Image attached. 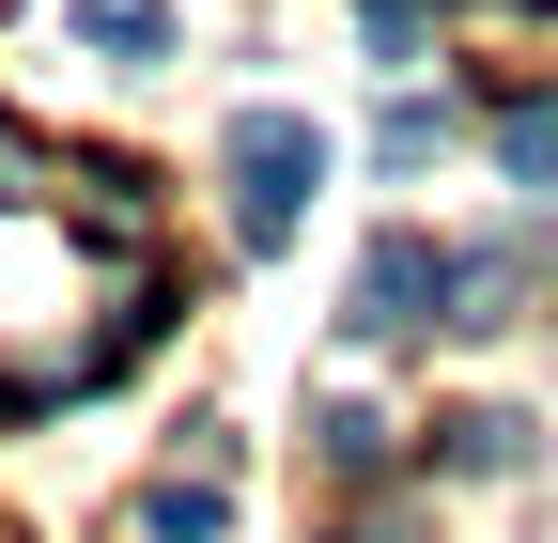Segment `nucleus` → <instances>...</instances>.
I'll list each match as a JSON object with an SVG mask.
<instances>
[{"label":"nucleus","mask_w":558,"mask_h":543,"mask_svg":"<svg viewBox=\"0 0 558 543\" xmlns=\"http://www.w3.org/2000/svg\"><path fill=\"white\" fill-rule=\"evenodd\" d=\"M357 32H373V62H418V32H435V0H357Z\"/></svg>","instance_id":"obj_7"},{"label":"nucleus","mask_w":558,"mask_h":543,"mask_svg":"<svg viewBox=\"0 0 558 543\" xmlns=\"http://www.w3.org/2000/svg\"><path fill=\"white\" fill-rule=\"evenodd\" d=\"M218 171H233V233L279 249V233L311 218V186H326V124H311V109H233Z\"/></svg>","instance_id":"obj_1"},{"label":"nucleus","mask_w":558,"mask_h":543,"mask_svg":"<svg viewBox=\"0 0 558 543\" xmlns=\"http://www.w3.org/2000/svg\"><path fill=\"white\" fill-rule=\"evenodd\" d=\"M450 311H465V249H435V233H373L357 249V295H341L357 342H418V326H450Z\"/></svg>","instance_id":"obj_2"},{"label":"nucleus","mask_w":558,"mask_h":543,"mask_svg":"<svg viewBox=\"0 0 558 543\" xmlns=\"http://www.w3.org/2000/svg\"><path fill=\"white\" fill-rule=\"evenodd\" d=\"M497 171L512 186H558V94H512L497 109Z\"/></svg>","instance_id":"obj_4"},{"label":"nucleus","mask_w":558,"mask_h":543,"mask_svg":"<svg viewBox=\"0 0 558 543\" xmlns=\"http://www.w3.org/2000/svg\"><path fill=\"white\" fill-rule=\"evenodd\" d=\"M78 47H109V62H171V0H78Z\"/></svg>","instance_id":"obj_3"},{"label":"nucleus","mask_w":558,"mask_h":543,"mask_svg":"<svg viewBox=\"0 0 558 543\" xmlns=\"http://www.w3.org/2000/svg\"><path fill=\"white\" fill-rule=\"evenodd\" d=\"M435 435H450V466H512L527 450V420H497V403H465V420H435Z\"/></svg>","instance_id":"obj_6"},{"label":"nucleus","mask_w":558,"mask_h":543,"mask_svg":"<svg viewBox=\"0 0 558 543\" xmlns=\"http://www.w3.org/2000/svg\"><path fill=\"white\" fill-rule=\"evenodd\" d=\"M140 528H156V543H218L233 512H218V482H156V497H140Z\"/></svg>","instance_id":"obj_5"},{"label":"nucleus","mask_w":558,"mask_h":543,"mask_svg":"<svg viewBox=\"0 0 558 543\" xmlns=\"http://www.w3.org/2000/svg\"><path fill=\"white\" fill-rule=\"evenodd\" d=\"M311 435H326V466H388V420H357V403H326Z\"/></svg>","instance_id":"obj_8"}]
</instances>
